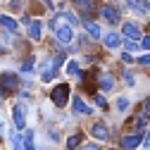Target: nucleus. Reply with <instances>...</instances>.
<instances>
[{"mask_svg":"<svg viewBox=\"0 0 150 150\" xmlns=\"http://www.w3.org/2000/svg\"><path fill=\"white\" fill-rule=\"evenodd\" d=\"M86 31L93 36V38H100V26L96 22H86Z\"/></svg>","mask_w":150,"mask_h":150,"instance_id":"ddd939ff","label":"nucleus"},{"mask_svg":"<svg viewBox=\"0 0 150 150\" xmlns=\"http://www.w3.org/2000/svg\"><path fill=\"white\" fill-rule=\"evenodd\" d=\"M129 105H131V103H129V98H119V100H117V107H119L122 112H126V110H129Z\"/></svg>","mask_w":150,"mask_h":150,"instance_id":"6ab92c4d","label":"nucleus"},{"mask_svg":"<svg viewBox=\"0 0 150 150\" xmlns=\"http://www.w3.org/2000/svg\"><path fill=\"white\" fill-rule=\"evenodd\" d=\"M100 86H103V88H105V91H110V88H112V86H115V83H112V76H110V74H105V76H103V79H100Z\"/></svg>","mask_w":150,"mask_h":150,"instance_id":"2eb2a0df","label":"nucleus"},{"mask_svg":"<svg viewBox=\"0 0 150 150\" xmlns=\"http://www.w3.org/2000/svg\"><path fill=\"white\" fill-rule=\"evenodd\" d=\"M12 145H14V148H24V136H14Z\"/></svg>","mask_w":150,"mask_h":150,"instance_id":"412c9836","label":"nucleus"},{"mask_svg":"<svg viewBox=\"0 0 150 150\" xmlns=\"http://www.w3.org/2000/svg\"><path fill=\"white\" fill-rule=\"evenodd\" d=\"M96 103H98L103 110H107V103H105V98H103V96H96Z\"/></svg>","mask_w":150,"mask_h":150,"instance_id":"4be33fe9","label":"nucleus"},{"mask_svg":"<svg viewBox=\"0 0 150 150\" xmlns=\"http://www.w3.org/2000/svg\"><path fill=\"white\" fill-rule=\"evenodd\" d=\"M124 36H126V38H141V29H138V24H134V22H131V24H124Z\"/></svg>","mask_w":150,"mask_h":150,"instance_id":"1a4fd4ad","label":"nucleus"},{"mask_svg":"<svg viewBox=\"0 0 150 150\" xmlns=\"http://www.w3.org/2000/svg\"><path fill=\"white\" fill-rule=\"evenodd\" d=\"M145 148H150V129H148V134H145V141H143Z\"/></svg>","mask_w":150,"mask_h":150,"instance_id":"393cba45","label":"nucleus"},{"mask_svg":"<svg viewBox=\"0 0 150 150\" xmlns=\"http://www.w3.org/2000/svg\"><path fill=\"white\" fill-rule=\"evenodd\" d=\"M50 98H52V103L57 105V107H64L67 100H69V86H67V83H60L57 88L52 91V96H50Z\"/></svg>","mask_w":150,"mask_h":150,"instance_id":"f257e3e1","label":"nucleus"},{"mask_svg":"<svg viewBox=\"0 0 150 150\" xmlns=\"http://www.w3.org/2000/svg\"><path fill=\"white\" fill-rule=\"evenodd\" d=\"M145 50H150V36H143V43H141Z\"/></svg>","mask_w":150,"mask_h":150,"instance_id":"5701e85b","label":"nucleus"},{"mask_svg":"<svg viewBox=\"0 0 150 150\" xmlns=\"http://www.w3.org/2000/svg\"><path fill=\"white\" fill-rule=\"evenodd\" d=\"M105 45L112 48V50L119 48V45H122V36H119V33H107V36H105Z\"/></svg>","mask_w":150,"mask_h":150,"instance_id":"f8f14e48","label":"nucleus"},{"mask_svg":"<svg viewBox=\"0 0 150 150\" xmlns=\"http://www.w3.org/2000/svg\"><path fill=\"white\" fill-rule=\"evenodd\" d=\"M67 71H69V74H79V76H83V74L79 71V64H76V60H71V62H69V67H67Z\"/></svg>","mask_w":150,"mask_h":150,"instance_id":"dca6fc26","label":"nucleus"},{"mask_svg":"<svg viewBox=\"0 0 150 150\" xmlns=\"http://www.w3.org/2000/svg\"><path fill=\"white\" fill-rule=\"evenodd\" d=\"M129 3V10L136 12V14H148V7H145V0H126Z\"/></svg>","mask_w":150,"mask_h":150,"instance_id":"9d476101","label":"nucleus"},{"mask_svg":"<svg viewBox=\"0 0 150 150\" xmlns=\"http://www.w3.org/2000/svg\"><path fill=\"white\" fill-rule=\"evenodd\" d=\"M0 24H3L7 31H12V33H19V24H17L12 17H7V14H0Z\"/></svg>","mask_w":150,"mask_h":150,"instance_id":"6e6552de","label":"nucleus"},{"mask_svg":"<svg viewBox=\"0 0 150 150\" xmlns=\"http://www.w3.org/2000/svg\"><path fill=\"white\" fill-rule=\"evenodd\" d=\"M71 112H74V115H93V110H91L81 98H76V100L71 103Z\"/></svg>","mask_w":150,"mask_h":150,"instance_id":"423d86ee","label":"nucleus"},{"mask_svg":"<svg viewBox=\"0 0 150 150\" xmlns=\"http://www.w3.org/2000/svg\"><path fill=\"white\" fill-rule=\"evenodd\" d=\"M91 134L96 136L98 141H110V129L103 124V122H98V124H93L91 126Z\"/></svg>","mask_w":150,"mask_h":150,"instance_id":"20e7f679","label":"nucleus"},{"mask_svg":"<svg viewBox=\"0 0 150 150\" xmlns=\"http://www.w3.org/2000/svg\"><path fill=\"white\" fill-rule=\"evenodd\" d=\"M124 81H126V86H134V83H136V76L126 69V71H124Z\"/></svg>","mask_w":150,"mask_h":150,"instance_id":"a211bd4d","label":"nucleus"},{"mask_svg":"<svg viewBox=\"0 0 150 150\" xmlns=\"http://www.w3.org/2000/svg\"><path fill=\"white\" fill-rule=\"evenodd\" d=\"M145 115H148V117H150V98H148V100H145Z\"/></svg>","mask_w":150,"mask_h":150,"instance_id":"bb28decb","label":"nucleus"},{"mask_svg":"<svg viewBox=\"0 0 150 150\" xmlns=\"http://www.w3.org/2000/svg\"><path fill=\"white\" fill-rule=\"evenodd\" d=\"M138 62H141V64H150V55H143V57H141Z\"/></svg>","mask_w":150,"mask_h":150,"instance_id":"b1692460","label":"nucleus"},{"mask_svg":"<svg viewBox=\"0 0 150 150\" xmlns=\"http://www.w3.org/2000/svg\"><path fill=\"white\" fill-rule=\"evenodd\" d=\"M12 117H14V126L22 131V129L26 126V107H24V105H14Z\"/></svg>","mask_w":150,"mask_h":150,"instance_id":"7ed1b4c3","label":"nucleus"},{"mask_svg":"<svg viewBox=\"0 0 150 150\" xmlns=\"http://www.w3.org/2000/svg\"><path fill=\"white\" fill-rule=\"evenodd\" d=\"M79 138H81L79 134H76V136H69V141H67V148H76V145H79Z\"/></svg>","mask_w":150,"mask_h":150,"instance_id":"aec40b11","label":"nucleus"},{"mask_svg":"<svg viewBox=\"0 0 150 150\" xmlns=\"http://www.w3.org/2000/svg\"><path fill=\"white\" fill-rule=\"evenodd\" d=\"M103 17H105L110 24H117V22H119V10H117L115 5H105V7H103Z\"/></svg>","mask_w":150,"mask_h":150,"instance_id":"39448f33","label":"nucleus"},{"mask_svg":"<svg viewBox=\"0 0 150 150\" xmlns=\"http://www.w3.org/2000/svg\"><path fill=\"white\" fill-rule=\"evenodd\" d=\"M29 36H31L33 41H41V36H43V24H41L38 19L29 22Z\"/></svg>","mask_w":150,"mask_h":150,"instance_id":"0eeeda50","label":"nucleus"},{"mask_svg":"<svg viewBox=\"0 0 150 150\" xmlns=\"http://www.w3.org/2000/svg\"><path fill=\"white\" fill-rule=\"evenodd\" d=\"M31 62H33V60H29V62L24 64V71H31V69H33V64H31Z\"/></svg>","mask_w":150,"mask_h":150,"instance_id":"a878e982","label":"nucleus"},{"mask_svg":"<svg viewBox=\"0 0 150 150\" xmlns=\"http://www.w3.org/2000/svg\"><path fill=\"white\" fill-rule=\"evenodd\" d=\"M24 148H33V134H31V131L24 134Z\"/></svg>","mask_w":150,"mask_h":150,"instance_id":"f3484780","label":"nucleus"},{"mask_svg":"<svg viewBox=\"0 0 150 150\" xmlns=\"http://www.w3.org/2000/svg\"><path fill=\"white\" fill-rule=\"evenodd\" d=\"M0 86H3L5 91H17V88H19V76L12 74V71L0 74Z\"/></svg>","mask_w":150,"mask_h":150,"instance_id":"f03ea898","label":"nucleus"},{"mask_svg":"<svg viewBox=\"0 0 150 150\" xmlns=\"http://www.w3.org/2000/svg\"><path fill=\"white\" fill-rule=\"evenodd\" d=\"M124 45H126V50H129V52H136V50H138L136 38H126V41H124Z\"/></svg>","mask_w":150,"mask_h":150,"instance_id":"4468645a","label":"nucleus"},{"mask_svg":"<svg viewBox=\"0 0 150 150\" xmlns=\"http://www.w3.org/2000/svg\"><path fill=\"white\" fill-rule=\"evenodd\" d=\"M5 52H7V50H5V48H3V45H0V55H5Z\"/></svg>","mask_w":150,"mask_h":150,"instance_id":"cd10ccee","label":"nucleus"},{"mask_svg":"<svg viewBox=\"0 0 150 150\" xmlns=\"http://www.w3.org/2000/svg\"><path fill=\"white\" fill-rule=\"evenodd\" d=\"M143 141H141V134H134V136H126V138H122V148H126V150H131V148H138Z\"/></svg>","mask_w":150,"mask_h":150,"instance_id":"9b49d317","label":"nucleus"}]
</instances>
